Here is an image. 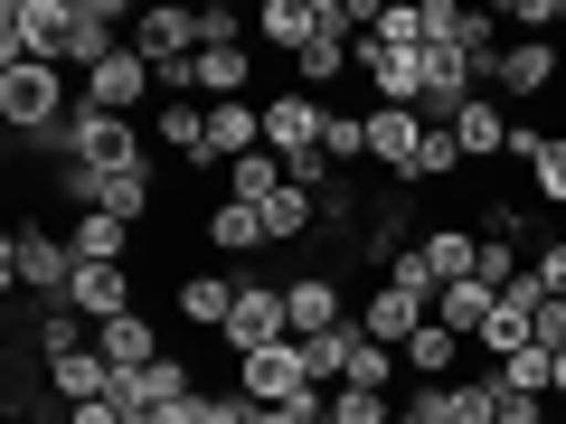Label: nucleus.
Instances as JSON below:
<instances>
[{
  "mask_svg": "<svg viewBox=\"0 0 566 424\" xmlns=\"http://www.w3.org/2000/svg\"><path fill=\"white\" fill-rule=\"evenodd\" d=\"M424 321H434V303H424V293H406V283H378V293L359 303V330H368L378 349H397V359H406V340H416Z\"/></svg>",
  "mask_w": 566,
  "mask_h": 424,
  "instance_id": "9b49d317",
  "label": "nucleus"
},
{
  "mask_svg": "<svg viewBox=\"0 0 566 424\" xmlns=\"http://www.w3.org/2000/svg\"><path fill=\"white\" fill-rule=\"evenodd\" d=\"M322 161H331V170H349V180H359V170H368V114H349V104H331Z\"/></svg>",
  "mask_w": 566,
  "mask_h": 424,
  "instance_id": "cd10ccee",
  "label": "nucleus"
},
{
  "mask_svg": "<svg viewBox=\"0 0 566 424\" xmlns=\"http://www.w3.org/2000/svg\"><path fill=\"white\" fill-rule=\"evenodd\" d=\"M0 283H10V293H39V303H66L76 245L48 236V226H10V245H0Z\"/></svg>",
  "mask_w": 566,
  "mask_h": 424,
  "instance_id": "f03ea898",
  "label": "nucleus"
},
{
  "mask_svg": "<svg viewBox=\"0 0 566 424\" xmlns=\"http://www.w3.org/2000/svg\"><path fill=\"white\" fill-rule=\"evenodd\" d=\"M227 311H237V274H189L180 283V321L189 330H227Z\"/></svg>",
  "mask_w": 566,
  "mask_h": 424,
  "instance_id": "b1692460",
  "label": "nucleus"
},
{
  "mask_svg": "<svg viewBox=\"0 0 566 424\" xmlns=\"http://www.w3.org/2000/svg\"><path fill=\"white\" fill-rule=\"evenodd\" d=\"M538 349H566V303H557V293L538 303Z\"/></svg>",
  "mask_w": 566,
  "mask_h": 424,
  "instance_id": "37998d69",
  "label": "nucleus"
},
{
  "mask_svg": "<svg viewBox=\"0 0 566 424\" xmlns=\"http://www.w3.org/2000/svg\"><path fill=\"white\" fill-rule=\"evenodd\" d=\"M463 141H453L444 132V123H424V141H416V170H406V180H416V189H453V180H463Z\"/></svg>",
  "mask_w": 566,
  "mask_h": 424,
  "instance_id": "393cba45",
  "label": "nucleus"
},
{
  "mask_svg": "<svg viewBox=\"0 0 566 424\" xmlns=\"http://www.w3.org/2000/svg\"><path fill=\"white\" fill-rule=\"evenodd\" d=\"M66 245H76V264H123V255H133V226L95 208V218H76V226H66Z\"/></svg>",
  "mask_w": 566,
  "mask_h": 424,
  "instance_id": "bb28decb",
  "label": "nucleus"
},
{
  "mask_svg": "<svg viewBox=\"0 0 566 424\" xmlns=\"http://www.w3.org/2000/svg\"><path fill=\"white\" fill-rule=\"evenodd\" d=\"M255 39L274 47V57H303V47L322 39V20H312V0H264V10H255Z\"/></svg>",
  "mask_w": 566,
  "mask_h": 424,
  "instance_id": "412c9836",
  "label": "nucleus"
},
{
  "mask_svg": "<svg viewBox=\"0 0 566 424\" xmlns=\"http://www.w3.org/2000/svg\"><path fill=\"white\" fill-rule=\"evenodd\" d=\"M85 104H95V114H123V123H133V104H161V76H151V66L133 57V39H123L114 57H104L95 76H85Z\"/></svg>",
  "mask_w": 566,
  "mask_h": 424,
  "instance_id": "9d476101",
  "label": "nucleus"
},
{
  "mask_svg": "<svg viewBox=\"0 0 566 424\" xmlns=\"http://www.w3.org/2000/svg\"><path fill=\"white\" fill-rule=\"evenodd\" d=\"M255 218H264V236H274V245H293V236H303V226H312V218H322V208H312V199H303V189H293V180H283V189H274V199H264V208H255Z\"/></svg>",
  "mask_w": 566,
  "mask_h": 424,
  "instance_id": "f704fd0d",
  "label": "nucleus"
},
{
  "mask_svg": "<svg viewBox=\"0 0 566 424\" xmlns=\"http://www.w3.org/2000/svg\"><path fill=\"white\" fill-rule=\"evenodd\" d=\"M416 141H424V114H416V104H368V170H378L387 189L416 170Z\"/></svg>",
  "mask_w": 566,
  "mask_h": 424,
  "instance_id": "1a4fd4ad",
  "label": "nucleus"
},
{
  "mask_svg": "<svg viewBox=\"0 0 566 424\" xmlns=\"http://www.w3.org/2000/svg\"><path fill=\"white\" fill-rule=\"evenodd\" d=\"M397 368H406L397 349H378V340L359 330V349H349V378H340V386H378V396H387V378H397Z\"/></svg>",
  "mask_w": 566,
  "mask_h": 424,
  "instance_id": "c9c22d12",
  "label": "nucleus"
},
{
  "mask_svg": "<svg viewBox=\"0 0 566 424\" xmlns=\"http://www.w3.org/2000/svg\"><path fill=\"white\" fill-rule=\"evenodd\" d=\"M322 132H331V104L322 95H303V85L264 95V151H274V161H312Z\"/></svg>",
  "mask_w": 566,
  "mask_h": 424,
  "instance_id": "423d86ee",
  "label": "nucleus"
},
{
  "mask_svg": "<svg viewBox=\"0 0 566 424\" xmlns=\"http://www.w3.org/2000/svg\"><path fill=\"white\" fill-rule=\"evenodd\" d=\"M283 311H293V340H322V330L349 321V303H340V283H331V274H293V283H283Z\"/></svg>",
  "mask_w": 566,
  "mask_h": 424,
  "instance_id": "2eb2a0df",
  "label": "nucleus"
},
{
  "mask_svg": "<svg viewBox=\"0 0 566 424\" xmlns=\"http://www.w3.org/2000/svg\"><path fill=\"white\" fill-rule=\"evenodd\" d=\"M66 114H76V104H66V66H0V123L20 141L57 132Z\"/></svg>",
  "mask_w": 566,
  "mask_h": 424,
  "instance_id": "7ed1b4c3",
  "label": "nucleus"
},
{
  "mask_svg": "<svg viewBox=\"0 0 566 424\" xmlns=\"http://www.w3.org/2000/svg\"><path fill=\"white\" fill-rule=\"evenodd\" d=\"M416 255H424V274H434V283H472V264H482V236H472V226H424Z\"/></svg>",
  "mask_w": 566,
  "mask_h": 424,
  "instance_id": "aec40b11",
  "label": "nucleus"
},
{
  "mask_svg": "<svg viewBox=\"0 0 566 424\" xmlns=\"http://www.w3.org/2000/svg\"><path fill=\"white\" fill-rule=\"evenodd\" d=\"M349 349H359V321H340V330H322V340H303L312 386H340V378H349Z\"/></svg>",
  "mask_w": 566,
  "mask_h": 424,
  "instance_id": "7c9ffc66",
  "label": "nucleus"
},
{
  "mask_svg": "<svg viewBox=\"0 0 566 424\" xmlns=\"http://www.w3.org/2000/svg\"><path fill=\"white\" fill-rule=\"evenodd\" d=\"M482 236H491V245H528V208H520V199H501V208H491V226H482Z\"/></svg>",
  "mask_w": 566,
  "mask_h": 424,
  "instance_id": "ea45409f",
  "label": "nucleus"
},
{
  "mask_svg": "<svg viewBox=\"0 0 566 424\" xmlns=\"http://www.w3.org/2000/svg\"><path fill=\"white\" fill-rule=\"evenodd\" d=\"M501 386H510V396H528V405H547V386H557V349L528 340L520 359H501Z\"/></svg>",
  "mask_w": 566,
  "mask_h": 424,
  "instance_id": "c85d7f7f",
  "label": "nucleus"
},
{
  "mask_svg": "<svg viewBox=\"0 0 566 424\" xmlns=\"http://www.w3.org/2000/svg\"><path fill=\"white\" fill-rule=\"evenodd\" d=\"M444 132H453V141H463V161H472V170H482V161H491V151H510V104H491V95H472V104H463V114H453V123H444Z\"/></svg>",
  "mask_w": 566,
  "mask_h": 424,
  "instance_id": "a211bd4d",
  "label": "nucleus"
},
{
  "mask_svg": "<svg viewBox=\"0 0 566 424\" xmlns=\"http://www.w3.org/2000/svg\"><path fill=\"white\" fill-rule=\"evenodd\" d=\"M48 386H57L66 405H104V396H114V359L85 340V349H66V359H48Z\"/></svg>",
  "mask_w": 566,
  "mask_h": 424,
  "instance_id": "dca6fc26",
  "label": "nucleus"
},
{
  "mask_svg": "<svg viewBox=\"0 0 566 424\" xmlns=\"http://www.w3.org/2000/svg\"><path fill=\"white\" fill-rule=\"evenodd\" d=\"M349 66H359V76L378 85V104H424V47L378 39V29H368V39L349 47Z\"/></svg>",
  "mask_w": 566,
  "mask_h": 424,
  "instance_id": "6e6552de",
  "label": "nucleus"
},
{
  "mask_svg": "<svg viewBox=\"0 0 566 424\" xmlns=\"http://www.w3.org/2000/svg\"><path fill=\"white\" fill-rule=\"evenodd\" d=\"M199 39H208V47H255V29H245L227 0H208V10H199Z\"/></svg>",
  "mask_w": 566,
  "mask_h": 424,
  "instance_id": "58836bf2",
  "label": "nucleus"
},
{
  "mask_svg": "<svg viewBox=\"0 0 566 424\" xmlns=\"http://www.w3.org/2000/svg\"><path fill=\"white\" fill-rule=\"evenodd\" d=\"M557 10H566V0H510L501 20H510V29H557Z\"/></svg>",
  "mask_w": 566,
  "mask_h": 424,
  "instance_id": "79ce46f5",
  "label": "nucleus"
},
{
  "mask_svg": "<svg viewBox=\"0 0 566 424\" xmlns=\"http://www.w3.org/2000/svg\"><path fill=\"white\" fill-rule=\"evenodd\" d=\"M237 396L245 405H303L312 396L303 340H274V349H255V359H237Z\"/></svg>",
  "mask_w": 566,
  "mask_h": 424,
  "instance_id": "0eeeda50",
  "label": "nucleus"
},
{
  "mask_svg": "<svg viewBox=\"0 0 566 424\" xmlns=\"http://www.w3.org/2000/svg\"><path fill=\"white\" fill-rule=\"evenodd\" d=\"M491 311H501V293H491V283H444V293H434V321H444L463 349L491 330Z\"/></svg>",
  "mask_w": 566,
  "mask_h": 424,
  "instance_id": "6ab92c4d",
  "label": "nucleus"
},
{
  "mask_svg": "<svg viewBox=\"0 0 566 424\" xmlns=\"http://www.w3.org/2000/svg\"><path fill=\"white\" fill-rule=\"evenodd\" d=\"M95 349L104 359H114V378H133V368H151V359H170V340L151 321H142V311H123V321H104L95 330Z\"/></svg>",
  "mask_w": 566,
  "mask_h": 424,
  "instance_id": "f3484780",
  "label": "nucleus"
},
{
  "mask_svg": "<svg viewBox=\"0 0 566 424\" xmlns=\"http://www.w3.org/2000/svg\"><path fill=\"white\" fill-rule=\"evenodd\" d=\"M66 303L85 311V330H104V321H123V311H142V303H133V264H76Z\"/></svg>",
  "mask_w": 566,
  "mask_h": 424,
  "instance_id": "ddd939ff",
  "label": "nucleus"
},
{
  "mask_svg": "<svg viewBox=\"0 0 566 424\" xmlns=\"http://www.w3.org/2000/svg\"><path fill=\"white\" fill-rule=\"evenodd\" d=\"M547 396H557V405H566V349H557V386H547Z\"/></svg>",
  "mask_w": 566,
  "mask_h": 424,
  "instance_id": "c03bdc74",
  "label": "nucleus"
},
{
  "mask_svg": "<svg viewBox=\"0 0 566 424\" xmlns=\"http://www.w3.org/2000/svg\"><path fill=\"white\" fill-rule=\"evenodd\" d=\"M208 245H218V255H245V264H255L274 236H264V218H255L245 199H218V208H208Z\"/></svg>",
  "mask_w": 566,
  "mask_h": 424,
  "instance_id": "5701e85b",
  "label": "nucleus"
},
{
  "mask_svg": "<svg viewBox=\"0 0 566 424\" xmlns=\"http://www.w3.org/2000/svg\"><path fill=\"white\" fill-rule=\"evenodd\" d=\"M528 274H538V283H547V293H557V303H566V236H547V245H538V255H528Z\"/></svg>",
  "mask_w": 566,
  "mask_h": 424,
  "instance_id": "a19ab883",
  "label": "nucleus"
},
{
  "mask_svg": "<svg viewBox=\"0 0 566 424\" xmlns=\"http://www.w3.org/2000/svg\"><path fill=\"white\" fill-rule=\"evenodd\" d=\"M557 76H566V47H557V39H520L491 85H501V104H528V95H547Z\"/></svg>",
  "mask_w": 566,
  "mask_h": 424,
  "instance_id": "4468645a",
  "label": "nucleus"
},
{
  "mask_svg": "<svg viewBox=\"0 0 566 424\" xmlns=\"http://www.w3.org/2000/svg\"><path fill=\"white\" fill-rule=\"evenodd\" d=\"M199 10H180V0H142L133 10V57L151 66V76H180L189 57H199Z\"/></svg>",
  "mask_w": 566,
  "mask_h": 424,
  "instance_id": "20e7f679",
  "label": "nucleus"
},
{
  "mask_svg": "<svg viewBox=\"0 0 566 424\" xmlns=\"http://www.w3.org/2000/svg\"><path fill=\"white\" fill-rule=\"evenodd\" d=\"M528 199H538V208H566V132H547L538 170H528Z\"/></svg>",
  "mask_w": 566,
  "mask_h": 424,
  "instance_id": "e433bc0d",
  "label": "nucleus"
},
{
  "mask_svg": "<svg viewBox=\"0 0 566 424\" xmlns=\"http://www.w3.org/2000/svg\"><path fill=\"white\" fill-rule=\"evenodd\" d=\"M322 424H397L378 386H322Z\"/></svg>",
  "mask_w": 566,
  "mask_h": 424,
  "instance_id": "c756f323",
  "label": "nucleus"
},
{
  "mask_svg": "<svg viewBox=\"0 0 566 424\" xmlns=\"http://www.w3.org/2000/svg\"><path fill=\"white\" fill-rule=\"evenodd\" d=\"M463 29H472L463 0H416V47H463Z\"/></svg>",
  "mask_w": 566,
  "mask_h": 424,
  "instance_id": "72a5a7b5",
  "label": "nucleus"
},
{
  "mask_svg": "<svg viewBox=\"0 0 566 424\" xmlns=\"http://www.w3.org/2000/svg\"><path fill=\"white\" fill-rule=\"evenodd\" d=\"M218 340L237 349V359H255V349L293 340V311H283V283H274V274H237V311H227Z\"/></svg>",
  "mask_w": 566,
  "mask_h": 424,
  "instance_id": "39448f33",
  "label": "nucleus"
},
{
  "mask_svg": "<svg viewBox=\"0 0 566 424\" xmlns=\"http://www.w3.org/2000/svg\"><path fill=\"white\" fill-rule=\"evenodd\" d=\"M397 424H424V415H416V405H397Z\"/></svg>",
  "mask_w": 566,
  "mask_h": 424,
  "instance_id": "a18cd8bd",
  "label": "nucleus"
},
{
  "mask_svg": "<svg viewBox=\"0 0 566 424\" xmlns=\"http://www.w3.org/2000/svg\"><path fill=\"white\" fill-rule=\"evenodd\" d=\"M245 151H264V95L208 104V170H237Z\"/></svg>",
  "mask_w": 566,
  "mask_h": 424,
  "instance_id": "f8f14e48",
  "label": "nucleus"
},
{
  "mask_svg": "<svg viewBox=\"0 0 566 424\" xmlns=\"http://www.w3.org/2000/svg\"><path fill=\"white\" fill-rule=\"evenodd\" d=\"M520 274H528V255H520V245H491V236H482V264H472V283H491V293H510Z\"/></svg>",
  "mask_w": 566,
  "mask_h": 424,
  "instance_id": "4c0bfd02",
  "label": "nucleus"
},
{
  "mask_svg": "<svg viewBox=\"0 0 566 424\" xmlns=\"http://www.w3.org/2000/svg\"><path fill=\"white\" fill-rule=\"evenodd\" d=\"M76 0H10L0 10V66H66Z\"/></svg>",
  "mask_w": 566,
  "mask_h": 424,
  "instance_id": "f257e3e1",
  "label": "nucleus"
},
{
  "mask_svg": "<svg viewBox=\"0 0 566 424\" xmlns=\"http://www.w3.org/2000/svg\"><path fill=\"white\" fill-rule=\"evenodd\" d=\"M218 180H227V199L264 208V199H274V189H283V161H274V151H245V161H237V170H218Z\"/></svg>",
  "mask_w": 566,
  "mask_h": 424,
  "instance_id": "2f4dec72",
  "label": "nucleus"
},
{
  "mask_svg": "<svg viewBox=\"0 0 566 424\" xmlns=\"http://www.w3.org/2000/svg\"><path fill=\"white\" fill-rule=\"evenodd\" d=\"M340 66H349V39H312L303 57H293V76H303V95H322V104H331V85H340Z\"/></svg>",
  "mask_w": 566,
  "mask_h": 424,
  "instance_id": "473e14b6",
  "label": "nucleus"
},
{
  "mask_svg": "<svg viewBox=\"0 0 566 424\" xmlns=\"http://www.w3.org/2000/svg\"><path fill=\"white\" fill-rule=\"evenodd\" d=\"M151 132H161L170 161H199L208 170V104H151Z\"/></svg>",
  "mask_w": 566,
  "mask_h": 424,
  "instance_id": "4be33fe9",
  "label": "nucleus"
},
{
  "mask_svg": "<svg viewBox=\"0 0 566 424\" xmlns=\"http://www.w3.org/2000/svg\"><path fill=\"white\" fill-rule=\"evenodd\" d=\"M557 29H566V10H557Z\"/></svg>",
  "mask_w": 566,
  "mask_h": 424,
  "instance_id": "49530a36",
  "label": "nucleus"
},
{
  "mask_svg": "<svg viewBox=\"0 0 566 424\" xmlns=\"http://www.w3.org/2000/svg\"><path fill=\"white\" fill-rule=\"evenodd\" d=\"M453 368H463V340H453L444 321H424L416 340H406V378H416V386H434V378H453Z\"/></svg>",
  "mask_w": 566,
  "mask_h": 424,
  "instance_id": "a878e982",
  "label": "nucleus"
}]
</instances>
